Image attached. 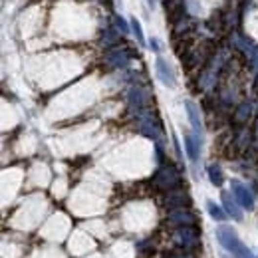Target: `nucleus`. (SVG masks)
<instances>
[{"label": "nucleus", "instance_id": "nucleus-1", "mask_svg": "<svg viewBox=\"0 0 258 258\" xmlns=\"http://www.w3.org/2000/svg\"><path fill=\"white\" fill-rule=\"evenodd\" d=\"M218 240H220V244L231 252L235 258H252L250 256V250H246V246L237 238V235L231 231V228H220L218 231Z\"/></svg>", "mask_w": 258, "mask_h": 258}, {"label": "nucleus", "instance_id": "nucleus-2", "mask_svg": "<svg viewBox=\"0 0 258 258\" xmlns=\"http://www.w3.org/2000/svg\"><path fill=\"white\" fill-rule=\"evenodd\" d=\"M157 74L159 78L163 79L165 85H175V78H173V72H171V68L165 64L163 58H157Z\"/></svg>", "mask_w": 258, "mask_h": 258}, {"label": "nucleus", "instance_id": "nucleus-3", "mask_svg": "<svg viewBox=\"0 0 258 258\" xmlns=\"http://www.w3.org/2000/svg\"><path fill=\"white\" fill-rule=\"evenodd\" d=\"M131 24H133V32L137 34V38H139V42H145V38H143V30H141V26H139V22H137V20H131Z\"/></svg>", "mask_w": 258, "mask_h": 258}, {"label": "nucleus", "instance_id": "nucleus-4", "mask_svg": "<svg viewBox=\"0 0 258 258\" xmlns=\"http://www.w3.org/2000/svg\"><path fill=\"white\" fill-rule=\"evenodd\" d=\"M209 209H211V215H213V217H215V218H218V220H220V218H222V217H224V215H222V213H220V209H217V207H215V205H209Z\"/></svg>", "mask_w": 258, "mask_h": 258}, {"label": "nucleus", "instance_id": "nucleus-5", "mask_svg": "<svg viewBox=\"0 0 258 258\" xmlns=\"http://www.w3.org/2000/svg\"><path fill=\"white\" fill-rule=\"evenodd\" d=\"M147 4H149V8H153L155 6V0H147Z\"/></svg>", "mask_w": 258, "mask_h": 258}]
</instances>
